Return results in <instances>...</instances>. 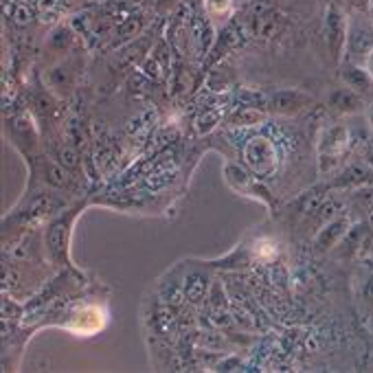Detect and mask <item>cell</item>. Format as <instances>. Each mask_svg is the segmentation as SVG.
Wrapping results in <instances>:
<instances>
[{
	"label": "cell",
	"instance_id": "obj_3",
	"mask_svg": "<svg viewBox=\"0 0 373 373\" xmlns=\"http://www.w3.org/2000/svg\"><path fill=\"white\" fill-rule=\"evenodd\" d=\"M246 22H248V29L260 38H268L277 31L279 26V18L277 14L272 11L270 5L266 3H255L248 14H246Z\"/></svg>",
	"mask_w": 373,
	"mask_h": 373
},
{
	"label": "cell",
	"instance_id": "obj_11",
	"mask_svg": "<svg viewBox=\"0 0 373 373\" xmlns=\"http://www.w3.org/2000/svg\"><path fill=\"white\" fill-rule=\"evenodd\" d=\"M360 301H362V305L373 310V275L371 272L360 283Z\"/></svg>",
	"mask_w": 373,
	"mask_h": 373
},
{
	"label": "cell",
	"instance_id": "obj_14",
	"mask_svg": "<svg viewBox=\"0 0 373 373\" xmlns=\"http://www.w3.org/2000/svg\"><path fill=\"white\" fill-rule=\"evenodd\" d=\"M138 29H140V20L132 18L130 24L126 22V24L119 29V36H123V38H132V34H138Z\"/></svg>",
	"mask_w": 373,
	"mask_h": 373
},
{
	"label": "cell",
	"instance_id": "obj_9",
	"mask_svg": "<svg viewBox=\"0 0 373 373\" xmlns=\"http://www.w3.org/2000/svg\"><path fill=\"white\" fill-rule=\"evenodd\" d=\"M226 180H228V185H231L235 191H240V193H244L246 189H248V185H250V176H248V171H244L242 167H237V165H226Z\"/></svg>",
	"mask_w": 373,
	"mask_h": 373
},
{
	"label": "cell",
	"instance_id": "obj_2",
	"mask_svg": "<svg viewBox=\"0 0 373 373\" xmlns=\"http://www.w3.org/2000/svg\"><path fill=\"white\" fill-rule=\"evenodd\" d=\"M244 158H246L248 169L257 176H268L277 167V152L272 148V143L262 136H257L248 143Z\"/></svg>",
	"mask_w": 373,
	"mask_h": 373
},
{
	"label": "cell",
	"instance_id": "obj_4",
	"mask_svg": "<svg viewBox=\"0 0 373 373\" xmlns=\"http://www.w3.org/2000/svg\"><path fill=\"white\" fill-rule=\"evenodd\" d=\"M183 292H185V299L189 303H203L207 299V292H209V277L200 270H193L185 277V283H183Z\"/></svg>",
	"mask_w": 373,
	"mask_h": 373
},
{
	"label": "cell",
	"instance_id": "obj_15",
	"mask_svg": "<svg viewBox=\"0 0 373 373\" xmlns=\"http://www.w3.org/2000/svg\"><path fill=\"white\" fill-rule=\"evenodd\" d=\"M154 3H156L160 9H167L169 5H174V0H154Z\"/></svg>",
	"mask_w": 373,
	"mask_h": 373
},
{
	"label": "cell",
	"instance_id": "obj_19",
	"mask_svg": "<svg viewBox=\"0 0 373 373\" xmlns=\"http://www.w3.org/2000/svg\"><path fill=\"white\" fill-rule=\"evenodd\" d=\"M371 327H373V323H371Z\"/></svg>",
	"mask_w": 373,
	"mask_h": 373
},
{
	"label": "cell",
	"instance_id": "obj_17",
	"mask_svg": "<svg viewBox=\"0 0 373 373\" xmlns=\"http://www.w3.org/2000/svg\"><path fill=\"white\" fill-rule=\"evenodd\" d=\"M369 119H371V126H373V106H371V112H369Z\"/></svg>",
	"mask_w": 373,
	"mask_h": 373
},
{
	"label": "cell",
	"instance_id": "obj_7",
	"mask_svg": "<svg viewBox=\"0 0 373 373\" xmlns=\"http://www.w3.org/2000/svg\"><path fill=\"white\" fill-rule=\"evenodd\" d=\"M264 119V112L262 110H257L255 106H242L240 110H235L231 114V126H257V123H262Z\"/></svg>",
	"mask_w": 373,
	"mask_h": 373
},
{
	"label": "cell",
	"instance_id": "obj_16",
	"mask_svg": "<svg viewBox=\"0 0 373 373\" xmlns=\"http://www.w3.org/2000/svg\"><path fill=\"white\" fill-rule=\"evenodd\" d=\"M369 73L373 77V51H371V57H369Z\"/></svg>",
	"mask_w": 373,
	"mask_h": 373
},
{
	"label": "cell",
	"instance_id": "obj_8",
	"mask_svg": "<svg viewBox=\"0 0 373 373\" xmlns=\"http://www.w3.org/2000/svg\"><path fill=\"white\" fill-rule=\"evenodd\" d=\"M345 226H347L345 220H334L329 226H325L321 231V235H319V248H323V250L332 248L340 240V235L345 233Z\"/></svg>",
	"mask_w": 373,
	"mask_h": 373
},
{
	"label": "cell",
	"instance_id": "obj_5",
	"mask_svg": "<svg viewBox=\"0 0 373 373\" xmlns=\"http://www.w3.org/2000/svg\"><path fill=\"white\" fill-rule=\"evenodd\" d=\"M329 103H332V108H336L338 112H356V110L360 108V99H358L356 91H349V88L332 93Z\"/></svg>",
	"mask_w": 373,
	"mask_h": 373
},
{
	"label": "cell",
	"instance_id": "obj_12",
	"mask_svg": "<svg viewBox=\"0 0 373 373\" xmlns=\"http://www.w3.org/2000/svg\"><path fill=\"white\" fill-rule=\"evenodd\" d=\"M347 81L352 83V88L356 91H367V86H369V77L362 73V71H358V68H352L349 73H347Z\"/></svg>",
	"mask_w": 373,
	"mask_h": 373
},
{
	"label": "cell",
	"instance_id": "obj_13",
	"mask_svg": "<svg viewBox=\"0 0 373 373\" xmlns=\"http://www.w3.org/2000/svg\"><path fill=\"white\" fill-rule=\"evenodd\" d=\"M228 7H231V0H207V9L213 16H220V14L228 11Z\"/></svg>",
	"mask_w": 373,
	"mask_h": 373
},
{
	"label": "cell",
	"instance_id": "obj_10",
	"mask_svg": "<svg viewBox=\"0 0 373 373\" xmlns=\"http://www.w3.org/2000/svg\"><path fill=\"white\" fill-rule=\"evenodd\" d=\"M42 174H44V178H46L53 187H64V185L68 183L66 171H64L60 165H55V163H48V165L42 169Z\"/></svg>",
	"mask_w": 373,
	"mask_h": 373
},
{
	"label": "cell",
	"instance_id": "obj_1",
	"mask_svg": "<svg viewBox=\"0 0 373 373\" xmlns=\"http://www.w3.org/2000/svg\"><path fill=\"white\" fill-rule=\"evenodd\" d=\"M77 211H66L62 213L57 220L51 222V226L46 228V250L53 257V262H60V260H68V246H71V226L75 220Z\"/></svg>",
	"mask_w": 373,
	"mask_h": 373
},
{
	"label": "cell",
	"instance_id": "obj_6",
	"mask_svg": "<svg viewBox=\"0 0 373 373\" xmlns=\"http://www.w3.org/2000/svg\"><path fill=\"white\" fill-rule=\"evenodd\" d=\"M305 101H307L305 95H299V93L288 91V93H279V95H275V99H272V108H275L277 112H297Z\"/></svg>",
	"mask_w": 373,
	"mask_h": 373
},
{
	"label": "cell",
	"instance_id": "obj_18",
	"mask_svg": "<svg viewBox=\"0 0 373 373\" xmlns=\"http://www.w3.org/2000/svg\"><path fill=\"white\" fill-rule=\"evenodd\" d=\"M371 165H373V154H371Z\"/></svg>",
	"mask_w": 373,
	"mask_h": 373
}]
</instances>
